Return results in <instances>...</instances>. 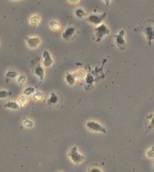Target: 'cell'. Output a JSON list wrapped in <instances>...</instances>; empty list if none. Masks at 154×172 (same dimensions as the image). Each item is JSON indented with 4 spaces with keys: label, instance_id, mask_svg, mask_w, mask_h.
<instances>
[{
    "label": "cell",
    "instance_id": "6da1fadb",
    "mask_svg": "<svg viewBox=\"0 0 154 172\" xmlns=\"http://www.w3.org/2000/svg\"><path fill=\"white\" fill-rule=\"evenodd\" d=\"M136 30L144 34L148 45H152V41L154 40V22L152 20L149 19L143 20Z\"/></svg>",
    "mask_w": 154,
    "mask_h": 172
},
{
    "label": "cell",
    "instance_id": "7a4b0ae2",
    "mask_svg": "<svg viewBox=\"0 0 154 172\" xmlns=\"http://www.w3.org/2000/svg\"><path fill=\"white\" fill-rule=\"evenodd\" d=\"M31 69L33 73L39 79V83H42L44 78V70L41 66L39 57L33 59L31 63Z\"/></svg>",
    "mask_w": 154,
    "mask_h": 172
},
{
    "label": "cell",
    "instance_id": "3957f363",
    "mask_svg": "<svg viewBox=\"0 0 154 172\" xmlns=\"http://www.w3.org/2000/svg\"><path fill=\"white\" fill-rule=\"evenodd\" d=\"M110 29L108 26L104 24H101L97 27L95 28L94 30V39L96 42H101L102 38L110 34Z\"/></svg>",
    "mask_w": 154,
    "mask_h": 172
},
{
    "label": "cell",
    "instance_id": "277c9868",
    "mask_svg": "<svg viewBox=\"0 0 154 172\" xmlns=\"http://www.w3.org/2000/svg\"><path fill=\"white\" fill-rule=\"evenodd\" d=\"M68 156H69L70 159L72 160V162L74 164H80L83 161H84L85 158L84 156L81 155V153H79L78 150H77V147L76 146H74L71 150L68 152Z\"/></svg>",
    "mask_w": 154,
    "mask_h": 172
},
{
    "label": "cell",
    "instance_id": "5b68a950",
    "mask_svg": "<svg viewBox=\"0 0 154 172\" xmlns=\"http://www.w3.org/2000/svg\"><path fill=\"white\" fill-rule=\"evenodd\" d=\"M107 17V13L104 12L103 14L97 15V14H91L86 18V21L90 24H94V25H99L105 20Z\"/></svg>",
    "mask_w": 154,
    "mask_h": 172
},
{
    "label": "cell",
    "instance_id": "8992f818",
    "mask_svg": "<svg viewBox=\"0 0 154 172\" xmlns=\"http://www.w3.org/2000/svg\"><path fill=\"white\" fill-rule=\"evenodd\" d=\"M86 127L88 130L93 132H99V133H103L106 134L107 130L104 126H102L99 122L95 121H88L86 123Z\"/></svg>",
    "mask_w": 154,
    "mask_h": 172
},
{
    "label": "cell",
    "instance_id": "52a82bcc",
    "mask_svg": "<svg viewBox=\"0 0 154 172\" xmlns=\"http://www.w3.org/2000/svg\"><path fill=\"white\" fill-rule=\"evenodd\" d=\"M125 36V31L123 29L120 30L117 34L114 35V38H115V43L118 48L120 50H124L126 47V42L124 38Z\"/></svg>",
    "mask_w": 154,
    "mask_h": 172
},
{
    "label": "cell",
    "instance_id": "ba28073f",
    "mask_svg": "<svg viewBox=\"0 0 154 172\" xmlns=\"http://www.w3.org/2000/svg\"><path fill=\"white\" fill-rule=\"evenodd\" d=\"M76 33H77V28L72 24H70L68 27L66 28L63 33H62V38L66 41L72 40V38H75Z\"/></svg>",
    "mask_w": 154,
    "mask_h": 172
},
{
    "label": "cell",
    "instance_id": "9c48e42d",
    "mask_svg": "<svg viewBox=\"0 0 154 172\" xmlns=\"http://www.w3.org/2000/svg\"><path fill=\"white\" fill-rule=\"evenodd\" d=\"M61 101H62V98H60L59 94L58 95L57 93L51 92L50 94L48 99L47 100L46 104L48 106H57L58 105L60 104Z\"/></svg>",
    "mask_w": 154,
    "mask_h": 172
},
{
    "label": "cell",
    "instance_id": "30bf717a",
    "mask_svg": "<svg viewBox=\"0 0 154 172\" xmlns=\"http://www.w3.org/2000/svg\"><path fill=\"white\" fill-rule=\"evenodd\" d=\"M26 44L30 48H37L41 44V39L39 37H25Z\"/></svg>",
    "mask_w": 154,
    "mask_h": 172
},
{
    "label": "cell",
    "instance_id": "8fae6325",
    "mask_svg": "<svg viewBox=\"0 0 154 172\" xmlns=\"http://www.w3.org/2000/svg\"><path fill=\"white\" fill-rule=\"evenodd\" d=\"M42 57H43V65L45 67L49 68L53 64V60L50 56V54L48 52V51H44L42 53Z\"/></svg>",
    "mask_w": 154,
    "mask_h": 172
},
{
    "label": "cell",
    "instance_id": "7c38bea8",
    "mask_svg": "<svg viewBox=\"0 0 154 172\" xmlns=\"http://www.w3.org/2000/svg\"><path fill=\"white\" fill-rule=\"evenodd\" d=\"M146 129L148 131L154 130V113H151L147 116V126Z\"/></svg>",
    "mask_w": 154,
    "mask_h": 172
},
{
    "label": "cell",
    "instance_id": "4fadbf2b",
    "mask_svg": "<svg viewBox=\"0 0 154 172\" xmlns=\"http://www.w3.org/2000/svg\"><path fill=\"white\" fill-rule=\"evenodd\" d=\"M4 106L7 109H11V110H19L20 108V105L18 104V103L17 101H8L7 103H6L4 104Z\"/></svg>",
    "mask_w": 154,
    "mask_h": 172
},
{
    "label": "cell",
    "instance_id": "5bb4252c",
    "mask_svg": "<svg viewBox=\"0 0 154 172\" xmlns=\"http://www.w3.org/2000/svg\"><path fill=\"white\" fill-rule=\"evenodd\" d=\"M73 76L76 80H84L86 76V73L84 70H79V71L74 73Z\"/></svg>",
    "mask_w": 154,
    "mask_h": 172
},
{
    "label": "cell",
    "instance_id": "9a60e30c",
    "mask_svg": "<svg viewBox=\"0 0 154 172\" xmlns=\"http://www.w3.org/2000/svg\"><path fill=\"white\" fill-rule=\"evenodd\" d=\"M66 82L68 83L69 85H74L76 83V79L73 76V73H67L66 75Z\"/></svg>",
    "mask_w": 154,
    "mask_h": 172
},
{
    "label": "cell",
    "instance_id": "2e32d148",
    "mask_svg": "<svg viewBox=\"0 0 154 172\" xmlns=\"http://www.w3.org/2000/svg\"><path fill=\"white\" fill-rule=\"evenodd\" d=\"M17 76H18V74H17V73L16 71H15V70H9V71H8L7 73H6V80L8 81L15 79V78L17 77Z\"/></svg>",
    "mask_w": 154,
    "mask_h": 172
},
{
    "label": "cell",
    "instance_id": "e0dca14e",
    "mask_svg": "<svg viewBox=\"0 0 154 172\" xmlns=\"http://www.w3.org/2000/svg\"><path fill=\"white\" fill-rule=\"evenodd\" d=\"M17 102L18 103V104L20 105V107H23V106H25V105L27 103L28 97L25 95L20 96V97L17 99Z\"/></svg>",
    "mask_w": 154,
    "mask_h": 172
},
{
    "label": "cell",
    "instance_id": "ac0fdd59",
    "mask_svg": "<svg viewBox=\"0 0 154 172\" xmlns=\"http://www.w3.org/2000/svg\"><path fill=\"white\" fill-rule=\"evenodd\" d=\"M30 24L32 26H38L41 21V17L38 15H34L30 18Z\"/></svg>",
    "mask_w": 154,
    "mask_h": 172
},
{
    "label": "cell",
    "instance_id": "d6986e66",
    "mask_svg": "<svg viewBox=\"0 0 154 172\" xmlns=\"http://www.w3.org/2000/svg\"><path fill=\"white\" fill-rule=\"evenodd\" d=\"M35 92V88H33V87H31V86H30V87H27V88H25V89L23 90V95L28 97V96H30L32 95V94H33Z\"/></svg>",
    "mask_w": 154,
    "mask_h": 172
},
{
    "label": "cell",
    "instance_id": "ffe728a7",
    "mask_svg": "<svg viewBox=\"0 0 154 172\" xmlns=\"http://www.w3.org/2000/svg\"><path fill=\"white\" fill-rule=\"evenodd\" d=\"M75 15L78 18H83V17H84L86 16V14L82 8H79L75 9Z\"/></svg>",
    "mask_w": 154,
    "mask_h": 172
},
{
    "label": "cell",
    "instance_id": "44dd1931",
    "mask_svg": "<svg viewBox=\"0 0 154 172\" xmlns=\"http://www.w3.org/2000/svg\"><path fill=\"white\" fill-rule=\"evenodd\" d=\"M33 99L36 101H42L43 99H44V94H43L41 92H35V93L33 94L32 96Z\"/></svg>",
    "mask_w": 154,
    "mask_h": 172
},
{
    "label": "cell",
    "instance_id": "7402d4cb",
    "mask_svg": "<svg viewBox=\"0 0 154 172\" xmlns=\"http://www.w3.org/2000/svg\"><path fill=\"white\" fill-rule=\"evenodd\" d=\"M24 127H26L27 128H31L34 126V122H33L32 120L28 119H25L23 121V123Z\"/></svg>",
    "mask_w": 154,
    "mask_h": 172
},
{
    "label": "cell",
    "instance_id": "603a6c76",
    "mask_svg": "<svg viewBox=\"0 0 154 172\" xmlns=\"http://www.w3.org/2000/svg\"><path fill=\"white\" fill-rule=\"evenodd\" d=\"M11 94V92H8L6 90H1L0 91V99H5L9 97Z\"/></svg>",
    "mask_w": 154,
    "mask_h": 172
},
{
    "label": "cell",
    "instance_id": "cb8c5ba5",
    "mask_svg": "<svg viewBox=\"0 0 154 172\" xmlns=\"http://www.w3.org/2000/svg\"><path fill=\"white\" fill-rule=\"evenodd\" d=\"M146 156H147V159H154V146L148 150L146 153Z\"/></svg>",
    "mask_w": 154,
    "mask_h": 172
},
{
    "label": "cell",
    "instance_id": "d4e9b609",
    "mask_svg": "<svg viewBox=\"0 0 154 172\" xmlns=\"http://www.w3.org/2000/svg\"><path fill=\"white\" fill-rule=\"evenodd\" d=\"M50 27H51L52 29L53 30H58L60 28V25L56 21H51L50 23Z\"/></svg>",
    "mask_w": 154,
    "mask_h": 172
},
{
    "label": "cell",
    "instance_id": "484cf974",
    "mask_svg": "<svg viewBox=\"0 0 154 172\" xmlns=\"http://www.w3.org/2000/svg\"><path fill=\"white\" fill-rule=\"evenodd\" d=\"M26 77L24 75H20L19 76L18 78H17V83L19 85H23L26 83Z\"/></svg>",
    "mask_w": 154,
    "mask_h": 172
},
{
    "label": "cell",
    "instance_id": "4316f807",
    "mask_svg": "<svg viewBox=\"0 0 154 172\" xmlns=\"http://www.w3.org/2000/svg\"><path fill=\"white\" fill-rule=\"evenodd\" d=\"M86 83H89V84H92L93 83V76H86Z\"/></svg>",
    "mask_w": 154,
    "mask_h": 172
},
{
    "label": "cell",
    "instance_id": "83f0119b",
    "mask_svg": "<svg viewBox=\"0 0 154 172\" xmlns=\"http://www.w3.org/2000/svg\"><path fill=\"white\" fill-rule=\"evenodd\" d=\"M89 172H103L101 169H98V168H92L89 170Z\"/></svg>",
    "mask_w": 154,
    "mask_h": 172
},
{
    "label": "cell",
    "instance_id": "f1b7e54d",
    "mask_svg": "<svg viewBox=\"0 0 154 172\" xmlns=\"http://www.w3.org/2000/svg\"><path fill=\"white\" fill-rule=\"evenodd\" d=\"M104 2H105V6H106L107 7H108V6H109V5H110V0H104Z\"/></svg>",
    "mask_w": 154,
    "mask_h": 172
},
{
    "label": "cell",
    "instance_id": "f546056e",
    "mask_svg": "<svg viewBox=\"0 0 154 172\" xmlns=\"http://www.w3.org/2000/svg\"><path fill=\"white\" fill-rule=\"evenodd\" d=\"M68 1H69V2L72 4H76V3H77V2H79V1H80V0H68Z\"/></svg>",
    "mask_w": 154,
    "mask_h": 172
},
{
    "label": "cell",
    "instance_id": "4dcf8cb0",
    "mask_svg": "<svg viewBox=\"0 0 154 172\" xmlns=\"http://www.w3.org/2000/svg\"><path fill=\"white\" fill-rule=\"evenodd\" d=\"M6 1H16V0H6Z\"/></svg>",
    "mask_w": 154,
    "mask_h": 172
},
{
    "label": "cell",
    "instance_id": "1f68e13d",
    "mask_svg": "<svg viewBox=\"0 0 154 172\" xmlns=\"http://www.w3.org/2000/svg\"><path fill=\"white\" fill-rule=\"evenodd\" d=\"M153 171H154V165H153Z\"/></svg>",
    "mask_w": 154,
    "mask_h": 172
}]
</instances>
